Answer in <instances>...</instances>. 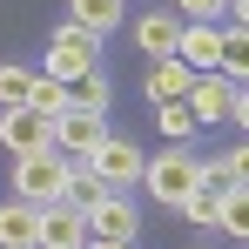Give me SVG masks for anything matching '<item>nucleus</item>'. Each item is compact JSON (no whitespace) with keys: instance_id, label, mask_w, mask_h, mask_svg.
Instances as JSON below:
<instances>
[{"instance_id":"f257e3e1","label":"nucleus","mask_w":249,"mask_h":249,"mask_svg":"<svg viewBox=\"0 0 249 249\" xmlns=\"http://www.w3.org/2000/svg\"><path fill=\"white\" fill-rule=\"evenodd\" d=\"M101 68V41L88 34V27H74V20H61L54 34H47V81H61V88H74L81 74H94Z\"/></svg>"},{"instance_id":"f03ea898","label":"nucleus","mask_w":249,"mask_h":249,"mask_svg":"<svg viewBox=\"0 0 249 249\" xmlns=\"http://www.w3.org/2000/svg\"><path fill=\"white\" fill-rule=\"evenodd\" d=\"M196 182H202V162H196V155L175 142V148H162L155 162H142V182H135V189H148L162 209H175L189 189H196Z\"/></svg>"},{"instance_id":"7ed1b4c3","label":"nucleus","mask_w":249,"mask_h":249,"mask_svg":"<svg viewBox=\"0 0 249 249\" xmlns=\"http://www.w3.org/2000/svg\"><path fill=\"white\" fill-rule=\"evenodd\" d=\"M81 222H88L94 243H135V236H142V209H135V196H122V189H101V196L81 209Z\"/></svg>"},{"instance_id":"20e7f679","label":"nucleus","mask_w":249,"mask_h":249,"mask_svg":"<svg viewBox=\"0 0 249 249\" xmlns=\"http://www.w3.org/2000/svg\"><path fill=\"white\" fill-rule=\"evenodd\" d=\"M61 175H68V155L61 148H41V155H14V202H61Z\"/></svg>"},{"instance_id":"39448f33","label":"nucleus","mask_w":249,"mask_h":249,"mask_svg":"<svg viewBox=\"0 0 249 249\" xmlns=\"http://www.w3.org/2000/svg\"><path fill=\"white\" fill-rule=\"evenodd\" d=\"M142 162H148V155H142V142H128V135H101V142L88 148V168L101 175V189H122V196L142 182Z\"/></svg>"},{"instance_id":"423d86ee","label":"nucleus","mask_w":249,"mask_h":249,"mask_svg":"<svg viewBox=\"0 0 249 249\" xmlns=\"http://www.w3.org/2000/svg\"><path fill=\"white\" fill-rule=\"evenodd\" d=\"M88 243V222L74 202H41L34 209V249H81Z\"/></svg>"},{"instance_id":"0eeeda50","label":"nucleus","mask_w":249,"mask_h":249,"mask_svg":"<svg viewBox=\"0 0 249 249\" xmlns=\"http://www.w3.org/2000/svg\"><path fill=\"white\" fill-rule=\"evenodd\" d=\"M108 128H101V115H88V108H61L54 122H47V142L68 155V162H88V148L101 142Z\"/></svg>"},{"instance_id":"6e6552de","label":"nucleus","mask_w":249,"mask_h":249,"mask_svg":"<svg viewBox=\"0 0 249 249\" xmlns=\"http://www.w3.org/2000/svg\"><path fill=\"white\" fill-rule=\"evenodd\" d=\"M229 94H236V88L222 81V74H196L189 94H182V108L196 115V128H215V122H229Z\"/></svg>"},{"instance_id":"1a4fd4ad","label":"nucleus","mask_w":249,"mask_h":249,"mask_svg":"<svg viewBox=\"0 0 249 249\" xmlns=\"http://www.w3.org/2000/svg\"><path fill=\"white\" fill-rule=\"evenodd\" d=\"M0 142H7L14 155H41V148H54V142H47V122L34 115V108H0Z\"/></svg>"},{"instance_id":"9d476101","label":"nucleus","mask_w":249,"mask_h":249,"mask_svg":"<svg viewBox=\"0 0 249 249\" xmlns=\"http://www.w3.org/2000/svg\"><path fill=\"white\" fill-rule=\"evenodd\" d=\"M68 20L101 41V34H115V27L128 20V7H122V0H68Z\"/></svg>"},{"instance_id":"9b49d317","label":"nucleus","mask_w":249,"mask_h":249,"mask_svg":"<svg viewBox=\"0 0 249 249\" xmlns=\"http://www.w3.org/2000/svg\"><path fill=\"white\" fill-rule=\"evenodd\" d=\"M175 34H182L175 14H142V20H135V41H142L148 61H168V54H175Z\"/></svg>"},{"instance_id":"f8f14e48","label":"nucleus","mask_w":249,"mask_h":249,"mask_svg":"<svg viewBox=\"0 0 249 249\" xmlns=\"http://www.w3.org/2000/svg\"><path fill=\"white\" fill-rule=\"evenodd\" d=\"M189 81H196V74H189L175 54H168V61H155V68H148V108H155V101H182V94H189Z\"/></svg>"},{"instance_id":"ddd939ff","label":"nucleus","mask_w":249,"mask_h":249,"mask_svg":"<svg viewBox=\"0 0 249 249\" xmlns=\"http://www.w3.org/2000/svg\"><path fill=\"white\" fill-rule=\"evenodd\" d=\"M0 249H34V202H0Z\"/></svg>"},{"instance_id":"4468645a","label":"nucleus","mask_w":249,"mask_h":249,"mask_svg":"<svg viewBox=\"0 0 249 249\" xmlns=\"http://www.w3.org/2000/svg\"><path fill=\"white\" fill-rule=\"evenodd\" d=\"M175 209H182V215H189L196 229H215V209H222V182H209V175H202V182H196V189H189V196H182Z\"/></svg>"},{"instance_id":"2eb2a0df","label":"nucleus","mask_w":249,"mask_h":249,"mask_svg":"<svg viewBox=\"0 0 249 249\" xmlns=\"http://www.w3.org/2000/svg\"><path fill=\"white\" fill-rule=\"evenodd\" d=\"M94 196H101V175H94V168H88V162H68V175H61V202H74V209H88V202H94Z\"/></svg>"},{"instance_id":"dca6fc26","label":"nucleus","mask_w":249,"mask_h":249,"mask_svg":"<svg viewBox=\"0 0 249 249\" xmlns=\"http://www.w3.org/2000/svg\"><path fill=\"white\" fill-rule=\"evenodd\" d=\"M20 108H34L41 122H54V115L68 108V88H61V81H47V74H34V81H27V101H20Z\"/></svg>"},{"instance_id":"f3484780","label":"nucleus","mask_w":249,"mask_h":249,"mask_svg":"<svg viewBox=\"0 0 249 249\" xmlns=\"http://www.w3.org/2000/svg\"><path fill=\"white\" fill-rule=\"evenodd\" d=\"M68 108H88V115H108V74L94 68V74H81V81L68 88Z\"/></svg>"},{"instance_id":"a211bd4d","label":"nucleus","mask_w":249,"mask_h":249,"mask_svg":"<svg viewBox=\"0 0 249 249\" xmlns=\"http://www.w3.org/2000/svg\"><path fill=\"white\" fill-rule=\"evenodd\" d=\"M155 128H162L168 142H189V135H196V115H189L182 101H155Z\"/></svg>"},{"instance_id":"6ab92c4d","label":"nucleus","mask_w":249,"mask_h":249,"mask_svg":"<svg viewBox=\"0 0 249 249\" xmlns=\"http://www.w3.org/2000/svg\"><path fill=\"white\" fill-rule=\"evenodd\" d=\"M27 81H34V68L0 61V108H20V101H27Z\"/></svg>"},{"instance_id":"aec40b11","label":"nucleus","mask_w":249,"mask_h":249,"mask_svg":"<svg viewBox=\"0 0 249 249\" xmlns=\"http://www.w3.org/2000/svg\"><path fill=\"white\" fill-rule=\"evenodd\" d=\"M222 7H229V0H175L168 14H175V20H209V27H222Z\"/></svg>"},{"instance_id":"412c9836","label":"nucleus","mask_w":249,"mask_h":249,"mask_svg":"<svg viewBox=\"0 0 249 249\" xmlns=\"http://www.w3.org/2000/svg\"><path fill=\"white\" fill-rule=\"evenodd\" d=\"M81 249H135V243H94V236H88V243Z\"/></svg>"}]
</instances>
